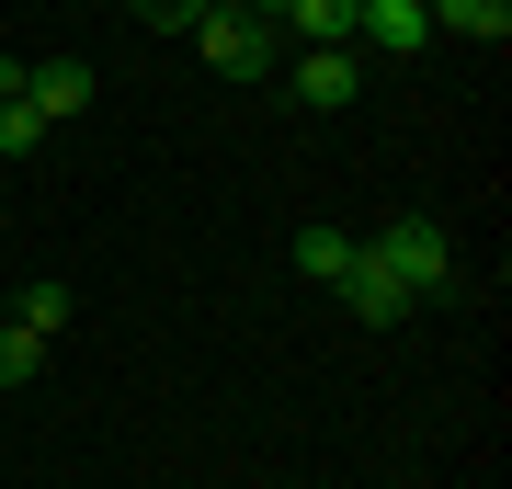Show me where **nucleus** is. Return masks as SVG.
Returning a JSON list of instances; mask_svg holds the SVG:
<instances>
[{
    "label": "nucleus",
    "mask_w": 512,
    "mask_h": 489,
    "mask_svg": "<svg viewBox=\"0 0 512 489\" xmlns=\"http://www.w3.org/2000/svg\"><path fill=\"white\" fill-rule=\"evenodd\" d=\"M46 364V330H23V319H0V387H23Z\"/></svg>",
    "instance_id": "10"
},
{
    "label": "nucleus",
    "mask_w": 512,
    "mask_h": 489,
    "mask_svg": "<svg viewBox=\"0 0 512 489\" xmlns=\"http://www.w3.org/2000/svg\"><path fill=\"white\" fill-rule=\"evenodd\" d=\"M365 251H376V262H387V273L410 285V308H421V296H444V285H456V239H444L433 217H387V228L365 239Z\"/></svg>",
    "instance_id": "1"
},
{
    "label": "nucleus",
    "mask_w": 512,
    "mask_h": 489,
    "mask_svg": "<svg viewBox=\"0 0 512 489\" xmlns=\"http://www.w3.org/2000/svg\"><path fill=\"white\" fill-rule=\"evenodd\" d=\"M421 12H433V35H478V46L512 35V0H421Z\"/></svg>",
    "instance_id": "7"
},
{
    "label": "nucleus",
    "mask_w": 512,
    "mask_h": 489,
    "mask_svg": "<svg viewBox=\"0 0 512 489\" xmlns=\"http://www.w3.org/2000/svg\"><path fill=\"white\" fill-rule=\"evenodd\" d=\"M12 319H23V330H46V342H57V330H69V285H57V273H35Z\"/></svg>",
    "instance_id": "9"
},
{
    "label": "nucleus",
    "mask_w": 512,
    "mask_h": 489,
    "mask_svg": "<svg viewBox=\"0 0 512 489\" xmlns=\"http://www.w3.org/2000/svg\"><path fill=\"white\" fill-rule=\"evenodd\" d=\"M330 296H342V308L365 319V330H399V319H410V285H399V273H387V262L365 251V239H353V273H342Z\"/></svg>",
    "instance_id": "4"
},
{
    "label": "nucleus",
    "mask_w": 512,
    "mask_h": 489,
    "mask_svg": "<svg viewBox=\"0 0 512 489\" xmlns=\"http://www.w3.org/2000/svg\"><path fill=\"white\" fill-rule=\"evenodd\" d=\"M92 91H103L92 69H69V57H57V69H35V80H23V103H35L46 126H69V114H92Z\"/></svg>",
    "instance_id": "6"
},
{
    "label": "nucleus",
    "mask_w": 512,
    "mask_h": 489,
    "mask_svg": "<svg viewBox=\"0 0 512 489\" xmlns=\"http://www.w3.org/2000/svg\"><path fill=\"white\" fill-rule=\"evenodd\" d=\"M296 273H308V285H342V273H353V239L342 228H296Z\"/></svg>",
    "instance_id": "8"
},
{
    "label": "nucleus",
    "mask_w": 512,
    "mask_h": 489,
    "mask_svg": "<svg viewBox=\"0 0 512 489\" xmlns=\"http://www.w3.org/2000/svg\"><path fill=\"white\" fill-rule=\"evenodd\" d=\"M285 80H296V103H308V114H342L353 91H365V46H296Z\"/></svg>",
    "instance_id": "3"
},
{
    "label": "nucleus",
    "mask_w": 512,
    "mask_h": 489,
    "mask_svg": "<svg viewBox=\"0 0 512 489\" xmlns=\"http://www.w3.org/2000/svg\"><path fill=\"white\" fill-rule=\"evenodd\" d=\"M353 46H376V57H421V46H433V12H421V0H353Z\"/></svg>",
    "instance_id": "5"
},
{
    "label": "nucleus",
    "mask_w": 512,
    "mask_h": 489,
    "mask_svg": "<svg viewBox=\"0 0 512 489\" xmlns=\"http://www.w3.org/2000/svg\"><path fill=\"white\" fill-rule=\"evenodd\" d=\"M194 46H205V69H217V80H262V69L285 57V35H274L262 12H205Z\"/></svg>",
    "instance_id": "2"
},
{
    "label": "nucleus",
    "mask_w": 512,
    "mask_h": 489,
    "mask_svg": "<svg viewBox=\"0 0 512 489\" xmlns=\"http://www.w3.org/2000/svg\"><path fill=\"white\" fill-rule=\"evenodd\" d=\"M35 137H46L35 103H0V160H35Z\"/></svg>",
    "instance_id": "11"
}]
</instances>
